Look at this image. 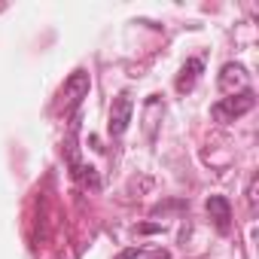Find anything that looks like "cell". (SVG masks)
Instances as JSON below:
<instances>
[{"label":"cell","instance_id":"obj_5","mask_svg":"<svg viewBox=\"0 0 259 259\" xmlns=\"http://www.w3.org/2000/svg\"><path fill=\"white\" fill-rule=\"evenodd\" d=\"M207 213H210L213 226H217L223 235L232 229V204H229V198H223V195H210V198H207Z\"/></svg>","mask_w":259,"mask_h":259},{"label":"cell","instance_id":"obj_8","mask_svg":"<svg viewBox=\"0 0 259 259\" xmlns=\"http://www.w3.org/2000/svg\"><path fill=\"white\" fill-rule=\"evenodd\" d=\"M256 177H250V186H247V207H250V213H256Z\"/></svg>","mask_w":259,"mask_h":259},{"label":"cell","instance_id":"obj_1","mask_svg":"<svg viewBox=\"0 0 259 259\" xmlns=\"http://www.w3.org/2000/svg\"><path fill=\"white\" fill-rule=\"evenodd\" d=\"M256 107V95H253V89L250 92H241V95H229V98H220L213 107H210V116L217 119V122H235V119H241L244 113H250Z\"/></svg>","mask_w":259,"mask_h":259},{"label":"cell","instance_id":"obj_2","mask_svg":"<svg viewBox=\"0 0 259 259\" xmlns=\"http://www.w3.org/2000/svg\"><path fill=\"white\" fill-rule=\"evenodd\" d=\"M89 89H92L89 73H85V70H73V73L64 79L61 92H58V107H61L64 113H73V110L82 104V98L89 95Z\"/></svg>","mask_w":259,"mask_h":259},{"label":"cell","instance_id":"obj_4","mask_svg":"<svg viewBox=\"0 0 259 259\" xmlns=\"http://www.w3.org/2000/svg\"><path fill=\"white\" fill-rule=\"evenodd\" d=\"M220 89H223L226 95L250 92V73H247V67H244V64H235V61L223 64V70H220Z\"/></svg>","mask_w":259,"mask_h":259},{"label":"cell","instance_id":"obj_7","mask_svg":"<svg viewBox=\"0 0 259 259\" xmlns=\"http://www.w3.org/2000/svg\"><path fill=\"white\" fill-rule=\"evenodd\" d=\"M156 113H165V104L159 101V95H153V98L147 101V107H144V132H147L150 141H156V128H159Z\"/></svg>","mask_w":259,"mask_h":259},{"label":"cell","instance_id":"obj_6","mask_svg":"<svg viewBox=\"0 0 259 259\" xmlns=\"http://www.w3.org/2000/svg\"><path fill=\"white\" fill-rule=\"evenodd\" d=\"M201 70H204V61H201V58H189V61L180 67L177 92H192V89H195V82H198V76H201Z\"/></svg>","mask_w":259,"mask_h":259},{"label":"cell","instance_id":"obj_3","mask_svg":"<svg viewBox=\"0 0 259 259\" xmlns=\"http://www.w3.org/2000/svg\"><path fill=\"white\" fill-rule=\"evenodd\" d=\"M132 113H135V101L128 92H119L110 104V122H107V132L110 138H122L132 125Z\"/></svg>","mask_w":259,"mask_h":259}]
</instances>
